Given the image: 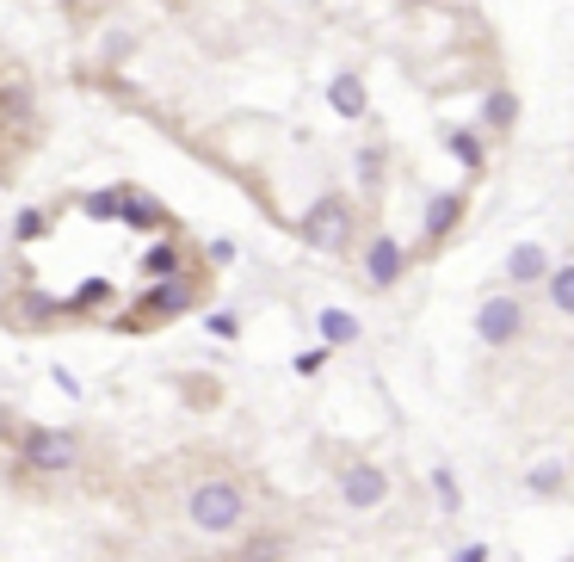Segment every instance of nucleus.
<instances>
[{"label": "nucleus", "instance_id": "6", "mask_svg": "<svg viewBox=\"0 0 574 562\" xmlns=\"http://www.w3.org/2000/svg\"><path fill=\"white\" fill-rule=\"evenodd\" d=\"M544 278H550V254L537 248V241H519V248L507 254V285L525 291V285H544Z\"/></svg>", "mask_w": 574, "mask_h": 562}, {"label": "nucleus", "instance_id": "18", "mask_svg": "<svg viewBox=\"0 0 574 562\" xmlns=\"http://www.w3.org/2000/svg\"><path fill=\"white\" fill-rule=\"evenodd\" d=\"M118 198H124V192H93V198H87V217H118Z\"/></svg>", "mask_w": 574, "mask_h": 562}, {"label": "nucleus", "instance_id": "12", "mask_svg": "<svg viewBox=\"0 0 574 562\" xmlns=\"http://www.w3.org/2000/svg\"><path fill=\"white\" fill-rule=\"evenodd\" d=\"M513 112H519V105H513V93H507V87H494V93L482 99V124H488V130H507V124H513Z\"/></svg>", "mask_w": 574, "mask_h": 562}, {"label": "nucleus", "instance_id": "24", "mask_svg": "<svg viewBox=\"0 0 574 562\" xmlns=\"http://www.w3.org/2000/svg\"><path fill=\"white\" fill-rule=\"evenodd\" d=\"M414 7H426V0H414Z\"/></svg>", "mask_w": 574, "mask_h": 562}, {"label": "nucleus", "instance_id": "14", "mask_svg": "<svg viewBox=\"0 0 574 562\" xmlns=\"http://www.w3.org/2000/svg\"><path fill=\"white\" fill-rule=\"evenodd\" d=\"M321 334H328L334 346H352L358 340V322H352L346 309H321Z\"/></svg>", "mask_w": 574, "mask_h": 562}, {"label": "nucleus", "instance_id": "9", "mask_svg": "<svg viewBox=\"0 0 574 562\" xmlns=\"http://www.w3.org/2000/svg\"><path fill=\"white\" fill-rule=\"evenodd\" d=\"M328 105H334L340 118H365V87H358V75H334Z\"/></svg>", "mask_w": 574, "mask_h": 562}, {"label": "nucleus", "instance_id": "13", "mask_svg": "<svg viewBox=\"0 0 574 562\" xmlns=\"http://www.w3.org/2000/svg\"><path fill=\"white\" fill-rule=\"evenodd\" d=\"M118 217H130L136 229H161V210H155L149 198H136V192H124V198H118Z\"/></svg>", "mask_w": 574, "mask_h": 562}, {"label": "nucleus", "instance_id": "7", "mask_svg": "<svg viewBox=\"0 0 574 562\" xmlns=\"http://www.w3.org/2000/svg\"><path fill=\"white\" fill-rule=\"evenodd\" d=\"M340 495H346V507H383L389 476H383V470H371V464H358V470H346V476H340Z\"/></svg>", "mask_w": 574, "mask_h": 562}, {"label": "nucleus", "instance_id": "4", "mask_svg": "<svg viewBox=\"0 0 574 562\" xmlns=\"http://www.w3.org/2000/svg\"><path fill=\"white\" fill-rule=\"evenodd\" d=\"M25 464L44 470V476H62L68 464H75V439L50 433V427H31V433H25Z\"/></svg>", "mask_w": 574, "mask_h": 562}, {"label": "nucleus", "instance_id": "20", "mask_svg": "<svg viewBox=\"0 0 574 562\" xmlns=\"http://www.w3.org/2000/svg\"><path fill=\"white\" fill-rule=\"evenodd\" d=\"M210 334H217V340H235L241 334V322H235V315H210V322H204Z\"/></svg>", "mask_w": 574, "mask_h": 562}, {"label": "nucleus", "instance_id": "8", "mask_svg": "<svg viewBox=\"0 0 574 562\" xmlns=\"http://www.w3.org/2000/svg\"><path fill=\"white\" fill-rule=\"evenodd\" d=\"M457 217H463V198L457 192H439L433 204H426V241H445Z\"/></svg>", "mask_w": 574, "mask_h": 562}, {"label": "nucleus", "instance_id": "23", "mask_svg": "<svg viewBox=\"0 0 574 562\" xmlns=\"http://www.w3.org/2000/svg\"><path fill=\"white\" fill-rule=\"evenodd\" d=\"M457 562H488V550H482V544H470V550H463Z\"/></svg>", "mask_w": 574, "mask_h": 562}, {"label": "nucleus", "instance_id": "5", "mask_svg": "<svg viewBox=\"0 0 574 562\" xmlns=\"http://www.w3.org/2000/svg\"><path fill=\"white\" fill-rule=\"evenodd\" d=\"M402 266H408V254H402V241L396 235H371V248H365V278L377 291H389L402 278Z\"/></svg>", "mask_w": 574, "mask_h": 562}, {"label": "nucleus", "instance_id": "17", "mask_svg": "<svg viewBox=\"0 0 574 562\" xmlns=\"http://www.w3.org/2000/svg\"><path fill=\"white\" fill-rule=\"evenodd\" d=\"M525 482H531V495H556V488H562V464H537Z\"/></svg>", "mask_w": 574, "mask_h": 562}, {"label": "nucleus", "instance_id": "11", "mask_svg": "<svg viewBox=\"0 0 574 562\" xmlns=\"http://www.w3.org/2000/svg\"><path fill=\"white\" fill-rule=\"evenodd\" d=\"M186 278H161V285L149 291V309H161V315H179V309H186Z\"/></svg>", "mask_w": 574, "mask_h": 562}, {"label": "nucleus", "instance_id": "10", "mask_svg": "<svg viewBox=\"0 0 574 562\" xmlns=\"http://www.w3.org/2000/svg\"><path fill=\"white\" fill-rule=\"evenodd\" d=\"M544 291H550V309L556 315H574V266H550Z\"/></svg>", "mask_w": 574, "mask_h": 562}, {"label": "nucleus", "instance_id": "16", "mask_svg": "<svg viewBox=\"0 0 574 562\" xmlns=\"http://www.w3.org/2000/svg\"><path fill=\"white\" fill-rule=\"evenodd\" d=\"M149 272H155V278H179V248H173V241L149 248Z\"/></svg>", "mask_w": 574, "mask_h": 562}, {"label": "nucleus", "instance_id": "22", "mask_svg": "<svg viewBox=\"0 0 574 562\" xmlns=\"http://www.w3.org/2000/svg\"><path fill=\"white\" fill-rule=\"evenodd\" d=\"M433 488H439V501H445V507H457V488H451V476H445V470H433Z\"/></svg>", "mask_w": 574, "mask_h": 562}, {"label": "nucleus", "instance_id": "21", "mask_svg": "<svg viewBox=\"0 0 574 562\" xmlns=\"http://www.w3.org/2000/svg\"><path fill=\"white\" fill-rule=\"evenodd\" d=\"M377 167H383V161H377V149L358 155V173H365V186H377Z\"/></svg>", "mask_w": 574, "mask_h": 562}, {"label": "nucleus", "instance_id": "3", "mask_svg": "<svg viewBox=\"0 0 574 562\" xmlns=\"http://www.w3.org/2000/svg\"><path fill=\"white\" fill-rule=\"evenodd\" d=\"M525 334V303L519 297H488L476 309V340L482 346H513Z\"/></svg>", "mask_w": 574, "mask_h": 562}, {"label": "nucleus", "instance_id": "19", "mask_svg": "<svg viewBox=\"0 0 574 562\" xmlns=\"http://www.w3.org/2000/svg\"><path fill=\"white\" fill-rule=\"evenodd\" d=\"M13 235H19V241H38V235H44V210H25V217L13 223Z\"/></svg>", "mask_w": 574, "mask_h": 562}, {"label": "nucleus", "instance_id": "1", "mask_svg": "<svg viewBox=\"0 0 574 562\" xmlns=\"http://www.w3.org/2000/svg\"><path fill=\"white\" fill-rule=\"evenodd\" d=\"M186 513H192L198 532H235L241 513H247V495H241L229 476H210V482H198V488H192Z\"/></svg>", "mask_w": 574, "mask_h": 562}, {"label": "nucleus", "instance_id": "15", "mask_svg": "<svg viewBox=\"0 0 574 562\" xmlns=\"http://www.w3.org/2000/svg\"><path fill=\"white\" fill-rule=\"evenodd\" d=\"M445 149H451V155H457L463 167H470V173L482 167V143H476V136H470V130H451V136H445Z\"/></svg>", "mask_w": 574, "mask_h": 562}, {"label": "nucleus", "instance_id": "2", "mask_svg": "<svg viewBox=\"0 0 574 562\" xmlns=\"http://www.w3.org/2000/svg\"><path fill=\"white\" fill-rule=\"evenodd\" d=\"M297 235L309 241V248H321V254H340L346 235H352V204H346V198H315Z\"/></svg>", "mask_w": 574, "mask_h": 562}]
</instances>
